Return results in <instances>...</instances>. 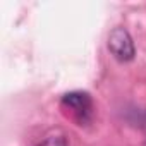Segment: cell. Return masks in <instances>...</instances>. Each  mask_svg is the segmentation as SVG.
<instances>
[{
    "mask_svg": "<svg viewBox=\"0 0 146 146\" xmlns=\"http://www.w3.org/2000/svg\"><path fill=\"white\" fill-rule=\"evenodd\" d=\"M62 108L67 110L72 119L81 122V125L84 122H88L93 115V102H91L90 95L83 93V91H72V93L64 95Z\"/></svg>",
    "mask_w": 146,
    "mask_h": 146,
    "instance_id": "1",
    "label": "cell"
},
{
    "mask_svg": "<svg viewBox=\"0 0 146 146\" xmlns=\"http://www.w3.org/2000/svg\"><path fill=\"white\" fill-rule=\"evenodd\" d=\"M108 48L113 53V57L120 62H129L134 58L136 48H134V41L129 35L127 29L124 28H115L110 36H108Z\"/></svg>",
    "mask_w": 146,
    "mask_h": 146,
    "instance_id": "2",
    "label": "cell"
},
{
    "mask_svg": "<svg viewBox=\"0 0 146 146\" xmlns=\"http://www.w3.org/2000/svg\"><path fill=\"white\" fill-rule=\"evenodd\" d=\"M35 146H69V144H67V139L64 137V134L57 132V134L46 136L45 139H41V141H40L38 144H35Z\"/></svg>",
    "mask_w": 146,
    "mask_h": 146,
    "instance_id": "3",
    "label": "cell"
}]
</instances>
